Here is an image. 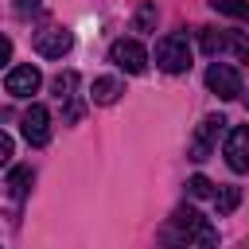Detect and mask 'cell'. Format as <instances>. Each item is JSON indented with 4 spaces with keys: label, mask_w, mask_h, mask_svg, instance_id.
Listing matches in <instances>:
<instances>
[{
    "label": "cell",
    "mask_w": 249,
    "mask_h": 249,
    "mask_svg": "<svg viewBox=\"0 0 249 249\" xmlns=\"http://www.w3.org/2000/svg\"><path fill=\"white\" fill-rule=\"evenodd\" d=\"M175 230H179V237L187 241V245H198V249H214L218 245V230L198 214V210H191V206H183V210H175Z\"/></svg>",
    "instance_id": "1"
},
{
    "label": "cell",
    "mask_w": 249,
    "mask_h": 249,
    "mask_svg": "<svg viewBox=\"0 0 249 249\" xmlns=\"http://www.w3.org/2000/svg\"><path fill=\"white\" fill-rule=\"evenodd\" d=\"M156 66H160L163 74H183V70H191V43H187V35H163V39L156 43Z\"/></svg>",
    "instance_id": "2"
},
{
    "label": "cell",
    "mask_w": 249,
    "mask_h": 249,
    "mask_svg": "<svg viewBox=\"0 0 249 249\" xmlns=\"http://www.w3.org/2000/svg\"><path fill=\"white\" fill-rule=\"evenodd\" d=\"M206 86H210V93H218L222 101H233V97L245 93V89H241V70L230 66V62H214V66L206 70Z\"/></svg>",
    "instance_id": "3"
},
{
    "label": "cell",
    "mask_w": 249,
    "mask_h": 249,
    "mask_svg": "<svg viewBox=\"0 0 249 249\" xmlns=\"http://www.w3.org/2000/svg\"><path fill=\"white\" fill-rule=\"evenodd\" d=\"M222 128H226V117H202V121H198V128H195V136H191L187 156H191L195 163H202V160L214 152V144H218Z\"/></svg>",
    "instance_id": "4"
},
{
    "label": "cell",
    "mask_w": 249,
    "mask_h": 249,
    "mask_svg": "<svg viewBox=\"0 0 249 249\" xmlns=\"http://www.w3.org/2000/svg\"><path fill=\"white\" fill-rule=\"evenodd\" d=\"M109 62L121 66L124 74H144V66H148V51H144L136 39H117V43L109 47Z\"/></svg>",
    "instance_id": "5"
},
{
    "label": "cell",
    "mask_w": 249,
    "mask_h": 249,
    "mask_svg": "<svg viewBox=\"0 0 249 249\" xmlns=\"http://www.w3.org/2000/svg\"><path fill=\"white\" fill-rule=\"evenodd\" d=\"M19 132H23V140H27L31 148H43V144L51 140V113H47V105H31V109L19 117Z\"/></svg>",
    "instance_id": "6"
},
{
    "label": "cell",
    "mask_w": 249,
    "mask_h": 249,
    "mask_svg": "<svg viewBox=\"0 0 249 249\" xmlns=\"http://www.w3.org/2000/svg\"><path fill=\"white\" fill-rule=\"evenodd\" d=\"M39 86H43V74H39L31 62L12 66V70L4 74V93H8V97H31Z\"/></svg>",
    "instance_id": "7"
},
{
    "label": "cell",
    "mask_w": 249,
    "mask_h": 249,
    "mask_svg": "<svg viewBox=\"0 0 249 249\" xmlns=\"http://www.w3.org/2000/svg\"><path fill=\"white\" fill-rule=\"evenodd\" d=\"M70 47H74V35L66 27H43V31H35V54H43V58H62Z\"/></svg>",
    "instance_id": "8"
},
{
    "label": "cell",
    "mask_w": 249,
    "mask_h": 249,
    "mask_svg": "<svg viewBox=\"0 0 249 249\" xmlns=\"http://www.w3.org/2000/svg\"><path fill=\"white\" fill-rule=\"evenodd\" d=\"M226 163H230V171H249V124H237V128H230V136H226Z\"/></svg>",
    "instance_id": "9"
},
{
    "label": "cell",
    "mask_w": 249,
    "mask_h": 249,
    "mask_svg": "<svg viewBox=\"0 0 249 249\" xmlns=\"http://www.w3.org/2000/svg\"><path fill=\"white\" fill-rule=\"evenodd\" d=\"M121 93H124V86H121V78H113V74H105V78H93V86H89V97H93V105H113Z\"/></svg>",
    "instance_id": "10"
},
{
    "label": "cell",
    "mask_w": 249,
    "mask_h": 249,
    "mask_svg": "<svg viewBox=\"0 0 249 249\" xmlns=\"http://www.w3.org/2000/svg\"><path fill=\"white\" fill-rule=\"evenodd\" d=\"M4 187H8V195H12V198H23V195H27V187H31V167H12Z\"/></svg>",
    "instance_id": "11"
},
{
    "label": "cell",
    "mask_w": 249,
    "mask_h": 249,
    "mask_svg": "<svg viewBox=\"0 0 249 249\" xmlns=\"http://www.w3.org/2000/svg\"><path fill=\"white\" fill-rule=\"evenodd\" d=\"M51 89H54V97H58V101H74V89H78V74H74V70L58 74V78L51 82Z\"/></svg>",
    "instance_id": "12"
},
{
    "label": "cell",
    "mask_w": 249,
    "mask_h": 249,
    "mask_svg": "<svg viewBox=\"0 0 249 249\" xmlns=\"http://www.w3.org/2000/svg\"><path fill=\"white\" fill-rule=\"evenodd\" d=\"M237 202H241V187H218V195H214L218 214H233V210H237Z\"/></svg>",
    "instance_id": "13"
},
{
    "label": "cell",
    "mask_w": 249,
    "mask_h": 249,
    "mask_svg": "<svg viewBox=\"0 0 249 249\" xmlns=\"http://www.w3.org/2000/svg\"><path fill=\"white\" fill-rule=\"evenodd\" d=\"M226 47H230V35H226V31L202 27V51H206V54H218V51H226Z\"/></svg>",
    "instance_id": "14"
},
{
    "label": "cell",
    "mask_w": 249,
    "mask_h": 249,
    "mask_svg": "<svg viewBox=\"0 0 249 249\" xmlns=\"http://www.w3.org/2000/svg\"><path fill=\"white\" fill-rule=\"evenodd\" d=\"M214 12H222V16H233V19L249 23V0H214Z\"/></svg>",
    "instance_id": "15"
},
{
    "label": "cell",
    "mask_w": 249,
    "mask_h": 249,
    "mask_svg": "<svg viewBox=\"0 0 249 249\" xmlns=\"http://www.w3.org/2000/svg\"><path fill=\"white\" fill-rule=\"evenodd\" d=\"M187 195H191V198H214L218 191H214V183H210L206 175H191V179H187Z\"/></svg>",
    "instance_id": "16"
},
{
    "label": "cell",
    "mask_w": 249,
    "mask_h": 249,
    "mask_svg": "<svg viewBox=\"0 0 249 249\" xmlns=\"http://www.w3.org/2000/svg\"><path fill=\"white\" fill-rule=\"evenodd\" d=\"M156 27V4H140L136 8V31H152Z\"/></svg>",
    "instance_id": "17"
},
{
    "label": "cell",
    "mask_w": 249,
    "mask_h": 249,
    "mask_svg": "<svg viewBox=\"0 0 249 249\" xmlns=\"http://www.w3.org/2000/svg\"><path fill=\"white\" fill-rule=\"evenodd\" d=\"M226 51H233L237 62H249V35H230V47Z\"/></svg>",
    "instance_id": "18"
},
{
    "label": "cell",
    "mask_w": 249,
    "mask_h": 249,
    "mask_svg": "<svg viewBox=\"0 0 249 249\" xmlns=\"http://www.w3.org/2000/svg\"><path fill=\"white\" fill-rule=\"evenodd\" d=\"M0 163H12V136L0 132Z\"/></svg>",
    "instance_id": "19"
},
{
    "label": "cell",
    "mask_w": 249,
    "mask_h": 249,
    "mask_svg": "<svg viewBox=\"0 0 249 249\" xmlns=\"http://www.w3.org/2000/svg\"><path fill=\"white\" fill-rule=\"evenodd\" d=\"M245 105H249V93H245Z\"/></svg>",
    "instance_id": "20"
},
{
    "label": "cell",
    "mask_w": 249,
    "mask_h": 249,
    "mask_svg": "<svg viewBox=\"0 0 249 249\" xmlns=\"http://www.w3.org/2000/svg\"><path fill=\"white\" fill-rule=\"evenodd\" d=\"M31 8H35V0H31Z\"/></svg>",
    "instance_id": "21"
}]
</instances>
